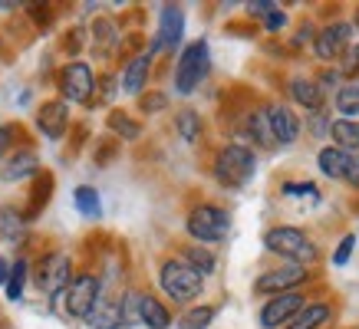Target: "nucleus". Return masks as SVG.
I'll use <instances>...</instances> for the list:
<instances>
[{
  "label": "nucleus",
  "mask_w": 359,
  "mask_h": 329,
  "mask_svg": "<svg viewBox=\"0 0 359 329\" xmlns=\"http://www.w3.org/2000/svg\"><path fill=\"white\" fill-rule=\"evenodd\" d=\"M178 260H185V263H188V267H191V270H195L198 276L215 274V267H218V260H215V253L208 251V247H201V244H191V247H185Z\"/></svg>",
  "instance_id": "24"
},
{
  "label": "nucleus",
  "mask_w": 359,
  "mask_h": 329,
  "mask_svg": "<svg viewBox=\"0 0 359 329\" xmlns=\"http://www.w3.org/2000/svg\"><path fill=\"white\" fill-rule=\"evenodd\" d=\"M96 92V73L83 59H73L60 69V96L63 102H89Z\"/></svg>",
  "instance_id": "8"
},
{
  "label": "nucleus",
  "mask_w": 359,
  "mask_h": 329,
  "mask_svg": "<svg viewBox=\"0 0 359 329\" xmlns=\"http://www.w3.org/2000/svg\"><path fill=\"white\" fill-rule=\"evenodd\" d=\"M185 230L198 244H218L228 237L231 214L224 208H218V204H198V208L188 211Z\"/></svg>",
  "instance_id": "5"
},
{
  "label": "nucleus",
  "mask_w": 359,
  "mask_h": 329,
  "mask_svg": "<svg viewBox=\"0 0 359 329\" xmlns=\"http://www.w3.org/2000/svg\"><path fill=\"white\" fill-rule=\"evenodd\" d=\"M17 125H0V164H4V158H7V152H11L13 145V135H17Z\"/></svg>",
  "instance_id": "36"
},
{
  "label": "nucleus",
  "mask_w": 359,
  "mask_h": 329,
  "mask_svg": "<svg viewBox=\"0 0 359 329\" xmlns=\"http://www.w3.org/2000/svg\"><path fill=\"white\" fill-rule=\"evenodd\" d=\"M139 323L149 329H168L172 326V313L162 300H155L149 293H139Z\"/></svg>",
  "instance_id": "17"
},
{
  "label": "nucleus",
  "mask_w": 359,
  "mask_h": 329,
  "mask_svg": "<svg viewBox=\"0 0 359 329\" xmlns=\"http://www.w3.org/2000/svg\"><path fill=\"white\" fill-rule=\"evenodd\" d=\"M40 175V158L33 148H20V152H13L4 158L0 164V178L7 181V185H17V181H27V178H36Z\"/></svg>",
  "instance_id": "14"
},
{
  "label": "nucleus",
  "mask_w": 359,
  "mask_h": 329,
  "mask_svg": "<svg viewBox=\"0 0 359 329\" xmlns=\"http://www.w3.org/2000/svg\"><path fill=\"white\" fill-rule=\"evenodd\" d=\"M283 27H287V13L273 7V10L264 17V30H267V33H277V30H283Z\"/></svg>",
  "instance_id": "37"
},
{
  "label": "nucleus",
  "mask_w": 359,
  "mask_h": 329,
  "mask_svg": "<svg viewBox=\"0 0 359 329\" xmlns=\"http://www.w3.org/2000/svg\"><path fill=\"white\" fill-rule=\"evenodd\" d=\"M27 276H30V263L23 260H13L11 263V274H7V284H4V290H7V300H23V286H27Z\"/></svg>",
  "instance_id": "27"
},
{
  "label": "nucleus",
  "mask_w": 359,
  "mask_h": 329,
  "mask_svg": "<svg viewBox=\"0 0 359 329\" xmlns=\"http://www.w3.org/2000/svg\"><path fill=\"white\" fill-rule=\"evenodd\" d=\"M149 73H152V53L132 56L129 63H126V69H122V89L129 96H142L145 83H149Z\"/></svg>",
  "instance_id": "16"
},
{
  "label": "nucleus",
  "mask_w": 359,
  "mask_h": 329,
  "mask_svg": "<svg viewBox=\"0 0 359 329\" xmlns=\"http://www.w3.org/2000/svg\"><path fill=\"white\" fill-rule=\"evenodd\" d=\"M346 162H349V155L343 148H337V145H327V148H320V155H316L320 172L327 178H333V181H339V178L346 175Z\"/></svg>",
  "instance_id": "22"
},
{
  "label": "nucleus",
  "mask_w": 359,
  "mask_h": 329,
  "mask_svg": "<svg viewBox=\"0 0 359 329\" xmlns=\"http://www.w3.org/2000/svg\"><path fill=\"white\" fill-rule=\"evenodd\" d=\"M273 7H277V4H271V0H254V4H248V13H254V17H267Z\"/></svg>",
  "instance_id": "41"
},
{
  "label": "nucleus",
  "mask_w": 359,
  "mask_h": 329,
  "mask_svg": "<svg viewBox=\"0 0 359 329\" xmlns=\"http://www.w3.org/2000/svg\"><path fill=\"white\" fill-rule=\"evenodd\" d=\"M304 296L297 293V290H290V293H277L273 300H267L261 309V326L264 329H277V326H287L290 319L304 309Z\"/></svg>",
  "instance_id": "10"
},
{
  "label": "nucleus",
  "mask_w": 359,
  "mask_h": 329,
  "mask_svg": "<svg viewBox=\"0 0 359 329\" xmlns=\"http://www.w3.org/2000/svg\"><path fill=\"white\" fill-rule=\"evenodd\" d=\"M353 247H356V234H346V237L339 241L337 253H333V263H337V267H346V263H349V253H353Z\"/></svg>",
  "instance_id": "35"
},
{
  "label": "nucleus",
  "mask_w": 359,
  "mask_h": 329,
  "mask_svg": "<svg viewBox=\"0 0 359 329\" xmlns=\"http://www.w3.org/2000/svg\"><path fill=\"white\" fill-rule=\"evenodd\" d=\"M7 274H11V260H7V257H0V286L7 284Z\"/></svg>",
  "instance_id": "43"
},
{
  "label": "nucleus",
  "mask_w": 359,
  "mask_h": 329,
  "mask_svg": "<svg viewBox=\"0 0 359 329\" xmlns=\"http://www.w3.org/2000/svg\"><path fill=\"white\" fill-rule=\"evenodd\" d=\"M353 30H359V17H356V23H353Z\"/></svg>",
  "instance_id": "44"
},
{
  "label": "nucleus",
  "mask_w": 359,
  "mask_h": 329,
  "mask_svg": "<svg viewBox=\"0 0 359 329\" xmlns=\"http://www.w3.org/2000/svg\"><path fill=\"white\" fill-rule=\"evenodd\" d=\"M343 181H349L353 188H359V152H356V155H349L346 175H343Z\"/></svg>",
  "instance_id": "38"
},
{
  "label": "nucleus",
  "mask_w": 359,
  "mask_h": 329,
  "mask_svg": "<svg viewBox=\"0 0 359 329\" xmlns=\"http://www.w3.org/2000/svg\"><path fill=\"white\" fill-rule=\"evenodd\" d=\"M349 40H353V23L339 20V23H330L323 30L313 36V50L320 59H339V56L346 53Z\"/></svg>",
  "instance_id": "11"
},
{
  "label": "nucleus",
  "mask_w": 359,
  "mask_h": 329,
  "mask_svg": "<svg viewBox=\"0 0 359 329\" xmlns=\"http://www.w3.org/2000/svg\"><path fill=\"white\" fill-rule=\"evenodd\" d=\"M23 234H27V218H23L17 208L4 204V208H0V237L11 244H20Z\"/></svg>",
  "instance_id": "23"
},
{
  "label": "nucleus",
  "mask_w": 359,
  "mask_h": 329,
  "mask_svg": "<svg viewBox=\"0 0 359 329\" xmlns=\"http://www.w3.org/2000/svg\"><path fill=\"white\" fill-rule=\"evenodd\" d=\"M310 129H313V135H330V115H323V112H313V122H310Z\"/></svg>",
  "instance_id": "39"
},
{
  "label": "nucleus",
  "mask_w": 359,
  "mask_h": 329,
  "mask_svg": "<svg viewBox=\"0 0 359 329\" xmlns=\"http://www.w3.org/2000/svg\"><path fill=\"white\" fill-rule=\"evenodd\" d=\"M290 96H294L297 106H304V109H310V112L323 109V89L316 86L313 79H304V76L290 79Z\"/></svg>",
  "instance_id": "18"
},
{
  "label": "nucleus",
  "mask_w": 359,
  "mask_h": 329,
  "mask_svg": "<svg viewBox=\"0 0 359 329\" xmlns=\"http://www.w3.org/2000/svg\"><path fill=\"white\" fill-rule=\"evenodd\" d=\"M208 73H211V50H208L205 40H195L182 50L178 63H175V89L182 96H191L208 79Z\"/></svg>",
  "instance_id": "3"
},
{
  "label": "nucleus",
  "mask_w": 359,
  "mask_h": 329,
  "mask_svg": "<svg viewBox=\"0 0 359 329\" xmlns=\"http://www.w3.org/2000/svg\"><path fill=\"white\" fill-rule=\"evenodd\" d=\"M50 188H53V178L46 175V172H40V175H36V188H33V191H36V195H33L30 208H27V214H23V218H27V224H30V220L36 218V211H43L46 197H50Z\"/></svg>",
  "instance_id": "30"
},
{
  "label": "nucleus",
  "mask_w": 359,
  "mask_h": 329,
  "mask_svg": "<svg viewBox=\"0 0 359 329\" xmlns=\"http://www.w3.org/2000/svg\"><path fill=\"white\" fill-rule=\"evenodd\" d=\"M36 129L43 132L46 139H63L66 129H69V106H66L63 99H50L43 102L40 109H36Z\"/></svg>",
  "instance_id": "13"
},
{
  "label": "nucleus",
  "mask_w": 359,
  "mask_h": 329,
  "mask_svg": "<svg viewBox=\"0 0 359 329\" xmlns=\"http://www.w3.org/2000/svg\"><path fill=\"white\" fill-rule=\"evenodd\" d=\"M175 129H178V135H182L185 142H198V139H201V119H198V112L182 109L178 119H175Z\"/></svg>",
  "instance_id": "29"
},
{
  "label": "nucleus",
  "mask_w": 359,
  "mask_h": 329,
  "mask_svg": "<svg viewBox=\"0 0 359 329\" xmlns=\"http://www.w3.org/2000/svg\"><path fill=\"white\" fill-rule=\"evenodd\" d=\"M313 27H310V23H304V27H300V33H297V43H313Z\"/></svg>",
  "instance_id": "42"
},
{
  "label": "nucleus",
  "mask_w": 359,
  "mask_h": 329,
  "mask_svg": "<svg viewBox=\"0 0 359 329\" xmlns=\"http://www.w3.org/2000/svg\"><path fill=\"white\" fill-rule=\"evenodd\" d=\"M248 129H250V139L257 145H264V148H273V132H271V122H267V109H257V112H250V122H248Z\"/></svg>",
  "instance_id": "28"
},
{
  "label": "nucleus",
  "mask_w": 359,
  "mask_h": 329,
  "mask_svg": "<svg viewBox=\"0 0 359 329\" xmlns=\"http://www.w3.org/2000/svg\"><path fill=\"white\" fill-rule=\"evenodd\" d=\"M330 135H333V145L343 148V152H359V119H337L330 122Z\"/></svg>",
  "instance_id": "19"
},
{
  "label": "nucleus",
  "mask_w": 359,
  "mask_h": 329,
  "mask_svg": "<svg viewBox=\"0 0 359 329\" xmlns=\"http://www.w3.org/2000/svg\"><path fill=\"white\" fill-rule=\"evenodd\" d=\"M73 201H76V211L83 214V218L89 220H99L102 218V201H99V191L89 185H79L76 191H73Z\"/></svg>",
  "instance_id": "26"
},
{
  "label": "nucleus",
  "mask_w": 359,
  "mask_h": 329,
  "mask_svg": "<svg viewBox=\"0 0 359 329\" xmlns=\"http://www.w3.org/2000/svg\"><path fill=\"white\" fill-rule=\"evenodd\" d=\"M267 122H271L273 142L277 145H294L297 135H300V119L297 112H290L287 106H271L267 109Z\"/></svg>",
  "instance_id": "15"
},
{
  "label": "nucleus",
  "mask_w": 359,
  "mask_h": 329,
  "mask_svg": "<svg viewBox=\"0 0 359 329\" xmlns=\"http://www.w3.org/2000/svg\"><path fill=\"white\" fill-rule=\"evenodd\" d=\"M337 112H343V119H359V86H339Z\"/></svg>",
  "instance_id": "31"
},
{
  "label": "nucleus",
  "mask_w": 359,
  "mask_h": 329,
  "mask_svg": "<svg viewBox=\"0 0 359 329\" xmlns=\"http://www.w3.org/2000/svg\"><path fill=\"white\" fill-rule=\"evenodd\" d=\"M165 106H168V96H165V92H142L139 96V109L145 112V115H155V112H162Z\"/></svg>",
  "instance_id": "33"
},
{
  "label": "nucleus",
  "mask_w": 359,
  "mask_h": 329,
  "mask_svg": "<svg viewBox=\"0 0 359 329\" xmlns=\"http://www.w3.org/2000/svg\"><path fill=\"white\" fill-rule=\"evenodd\" d=\"M86 323L93 329H119L122 326V313H119V300H102L99 296L96 309L86 316Z\"/></svg>",
  "instance_id": "21"
},
{
  "label": "nucleus",
  "mask_w": 359,
  "mask_h": 329,
  "mask_svg": "<svg viewBox=\"0 0 359 329\" xmlns=\"http://www.w3.org/2000/svg\"><path fill=\"white\" fill-rule=\"evenodd\" d=\"M158 286L165 290V296H172L175 303H191L205 290V276H198L185 260L168 257L158 267Z\"/></svg>",
  "instance_id": "2"
},
{
  "label": "nucleus",
  "mask_w": 359,
  "mask_h": 329,
  "mask_svg": "<svg viewBox=\"0 0 359 329\" xmlns=\"http://www.w3.org/2000/svg\"><path fill=\"white\" fill-rule=\"evenodd\" d=\"M106 125H109L112 135H119V139H126V142H135V139L142 135V125L132 119L129 112H122V109H112L109 119H106Z\"/></svg>",
  "instance_id": "25"
},
{
  "label": "nucleus",
  "mask_w": 359,
  "mask_h": 329,
  "mask_svg": "<svg viewBox=\"0 0 359 329\" xmlns=\"http://www.w3.org/2000/svg\"><path fill=\"white\" fill-rule=\"evenodd\" d=\"M283 197H313V201H316V185H313V181H304V185L287 181V185H283Z\"/></svg>",
  "instance_id": "34"
},
{
  "label": "nucleus",
  "mask_w": 359,
  "mask_h": 329,
  "mask_svg": "<svg viewBox=\"0 0 359 329\" xmlns=\"http://www.w3.org/2000/svg\"><path fill=\"white\" fill-rule=\"evenodd\" d=\"M215 323V307H191L182 316V329H208Z\"/></svg>",
  "instance_id": "32"
},
{
  "label": "nucleus",
  "mask_w": 359,
  "mask_h": 329,
  "mask_svg": "<svg viewBox=\"0 0 359 329\" xmlns=\"http://www.w3.org/2000/svg\"><path fill=\"white\" fill-rule=\"evenodd\" d=\"M330 319H333V309H330L327 303H306V307L287 323V329H320L323 323H330Z\"/></svg>",
  "instance_id": "20"
},
{
  "label": "nucleus",
  "mask_w": 359,
  "mask_h": 329,
  "mask_svg": "<svg viewBox=\"0 0 359 329\" xmlns=\"http://www.w3.org/2000/svg\"><path fill=\"white\" fill-rule=\"evenodd\" d=\"M257 172V158L244 145H228L215 158V178L224 188H244Z\"/></svg>",
  "instance_id": "4"
},
{
  "label": "nucleus",
  "mask_w": 359,
  "mask_h": 329,
  "mask_svg": "<svg viewBox=\"0 0 359 329\" xmlns=\"http://www.w3.org/2000/svg\"><path fill=\"white\" fill-rule=\"evenodd\" d=\"M264 244H267V251L283 257V260L297 263V267H310V263L320 260V247H316L310 237H306L304 230L297 227H273L264 234Z\"/></svg>",
  "instance_id": "1"
},
{
  "label": "nucleus",
  "mask_w": 359,
  "mask_h": 329,
  "mask_svg": "<svg viewBox=\"0 0 359 329\" xmlns=\"http://www.w3.org/2000/svg\"><path fill=\"white\" fill-rule=\"evenodd\" d=\"M343 69H346V73L359 69V43L356 46H346V53H343Z\"/></svg>",
  "instance_id": "40"
},
{
  "label": "nucleus",
  "mask_w": 359,
  "mask_h": 329,
  "mask_svg": "<svg viewBox=\"0 0 359 329\" xmlns=\"http://www.w3.org/2000/svg\"><path fill=\"white\" fill-rule=\"evenodd\" d=\"M306 276H310V270H306V267L290 263V267H280V270H267V274H261V276H257V284H254V290H257L261 296L290 293V290H297V286L304 284Z\"/></svg>",
  "instance_id": "9"
},
{
  "label": "nucleus",
  "mask_w": 359,
  "mask_h": 329,
  "mask_svg": "<svg viewBox=\"0 0 359 329\" xmlns=\"http://www.w3.org/2000/svg\"><path fill=\"white\" fill-rule=\"evenodd\" d=\"M33 280L50 296L63 293L66 286H69V280H73V260H69V253H63V251L43 253L40 263H36V270H33Z\"/></svg>",
  "instance_id": "7"
},
{
  "label": "nucleus",
  "mask_w": 359,
  "mask_h": 329,
  "mask_svg": "<svg viewBox=\"0 0 359 329\" xmlns=\"http://www.w3.org/2000/svg\"><path fill=\"white\" fill-rule=\"evenodd\" d=\"M99 296H102V284L96 274H79L69 280V286L63 290V307L73 319H86L96 309Z\"/></svg>",
  "instance_id": "6"
},
{
  "label": "nucleus",
  "mask_w": 359,
  "mask_h": 329,
  "mask_svg": "<svg viewBox=\"0 0 359 329\" xmlns=\"http://www.w3.org/2000/svg\"><path fill=\"white\" fill-rule=\"evenodd\" d=\"M182 33H185V10L178 4H165L158 13V36H155V50H175L182 43Z\"/></svg>",
  "instance_id": "12"
}]
</instances>
